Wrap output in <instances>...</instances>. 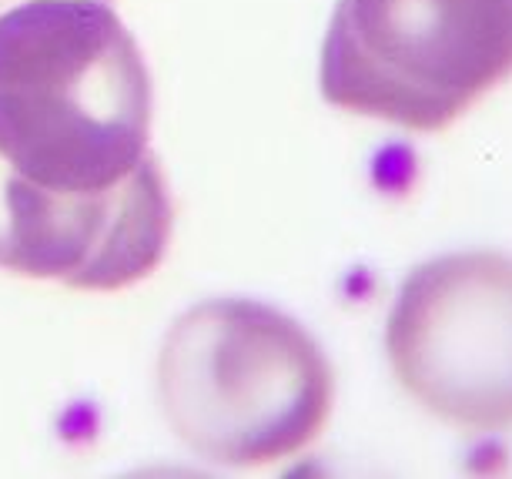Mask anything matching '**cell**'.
<instances>
[{"label": "cell", "instance_id": "6da1fadb", "mask_svg": "<svg viewBox=\"0 0 512 479\" xmlns=\"http://www.w3.org/2000/svg\"><path fill=\"white\" fill-rule=\"evenodd\" d=\"M151 74L114 0H0V168L67 195L118 191L158 158Z\"/></svg>", "mask_w": 512, "mask_h": 479}, {"label": "cell", "instance_id": "7a4b0ae2", "mask_svg": "<svg viewBox=\"0 0 512 479\" xmlns=\"http://www.w3.org/2000/svg\"><path fill=\"white\" fill-rule=\"evenodd\" d=\"M335 372L302 322L255 299H208L168 329L158 406L191 453L218 466H272L325 429Z\"/></svg>", "mask_w": 512, "mask_h": 479}, {"label": "cell", "instance_id": "3957f363", "mask_svg": "<svg viewBox=\"0 0 512 479\" xmlns=\"http://www.w3.org/2000/svg\"><path fill=\"white\" fill-rule=\"evenodd\" d=\"M512 78V0H338L318 88L332 108L446 131Z\"/></svg>", "mask_w": 512, "mask_h": 479}, {"label": "cell", "instance_id": "277c9868", "mask_svg": "<svg viewBox=\"0 0 512 479\" xmlns=\"http://www.w3.org/2000/svg\"><path fill=\"white\" fill-rule=\"evenodd\" d=\"M385 349L402 389L442 423L512 429V258L456 252L409 272Z\"/></svg>", "mask_w": 512, "mask_h": 479}, {"label": "cell", "instance_id": "5b68a950", "mask_svg": "<svg viewBox=\"0 0 512 479\" xmlns=\"http://www.w3.org/2000/svg\"><path fill=\"white\" fill-rule=\"evenodd\" d=\"M171 208L161 165L104 195L34 188L0 168V268L81 292L148 279L168 252Z\"/></svg>", "mask_w": 512, "mask_h": 479}]
</instances>
